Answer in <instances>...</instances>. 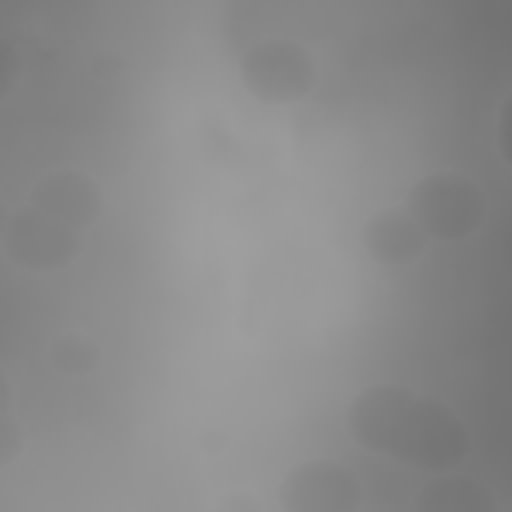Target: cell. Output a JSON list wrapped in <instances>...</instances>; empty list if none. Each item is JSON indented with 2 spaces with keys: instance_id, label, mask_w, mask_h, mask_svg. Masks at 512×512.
Masks as SVG:
<instances>
[{
  "instance_id": "6da1fadb",
  "label": "cell",
  "mask_w": 512,
  "mask_h": 512,
  "mask_svg": "<svg viewBox=\"0 0 512 512\" xmlns=\"http://www.w3.org/2000/svg\"><path fill=\"white\" fill-rule=\"evenodd\" d=\"M348 432L376 456L420 472H456L468 460L472 436L464 420L436 396L404 384H368L348 404Z\"/></svg>"
},
{
  "instance_id": "7a4b0ae2",
  "label": "cell",
  "mask_w": 512,
  "mask_h": 512,
  "mask_svg": "<svg viewBox=\"0 0 512 512\" xmlns=\"http://www.w3.org/2000/svg\"><path fill=\"white\" fill-rule=\"evenodd\" d=\"M404 208L412 212V220L424 228L428 240L456 244V240H468L472 232H480L488 200H484L480 184L464 172H428L408 188Z\"/></svg>"
},
{
  "instance_id": "3957f363",
  "label": "cell",
  "mask_w": 512,
  "mask_h": 512,
  "mask_svg": "<svg viewBox=\"0 0 512 512\" xmlns=\"http://www.w3.org/2000/svg\"><path fill=\"white\" fill-rule=\"evenodd\" d=\"M240 80L264 104H296L316 84V60L292 36H264L244 48Z\"/></svg>"
},
{
  "instance_id": "277c9868",
  "label": "cell",
  "mask_w": 512,
  "mask_h": 512,
  "mask_svg": "<svg viewBox=\"0 0 512 512\" xmlns=\"http://www.w3.org/2000/svg\"><path fill=\"white\" fill-rule=\"evenodd\" d=\"M0 248L24 272H60L80 256L84 232L24 200L16 212H8Z\"/></svg>"
},
{
  "instance_id": "5b68a950",
  "label": "cell",
  "mask_w": 512,
  "mask_h": 512,
  "mask_svg": "<svg viewBox=\"0 0 512 512\" xmlns=\"http://www.w3.org/2000/svg\"><path fill=\"white\" fill-rule=\"evenodd\" d=\"M276 504L284 512H356L360 480L340 460H304L284 476Z\"/></svg>"
},
{
  "instance_id": "8992f818",
  "label": "cell",
  "mask_w": 512,
  "mask_h": 512,
  "mask_svg": "<svg viewBox=\"0 0 512 512\" xmlns=\"http://www.w3.org/2000/svg\"><path fill=\"white\" fill-rule=\"evenodd\" d=\"M28 204L52 212L56 220H64L80 232H88L104 212V188L80 168H56V172H44L28 188Z\"/></svg>"
},
{
  "instance_id": "52a82bcc",
  "label": "cell",
  "mask_w": 512,
  "mask_h": 512,
  "mask_svg": "<svg viewBox=\"0 0 512 512\" xmlns=\"http://www.w3.org/2000/svg\"><path fill=\"white\" fill-rule=\"evenodd\" d=\"M364 248L376 264H388V268H400V264H412L420 252H424V228L412 220V212L400 204V208H384V212H372L364 220Z\"/></svg>"
},
{
  "instance_id": "ba28073f",
  "label": "cell",
  "mask_w": 512,
  "mask_h": 512,
  "mask_svg": "<svg viewBox=\"0 0 512 512\" xmlns=\"http://www.w3.org/2000/svg\"><path fill=\"white\" fill-rule=\"evenodd\" d=\"M416 508H424V512H492L496 496L480 480L440 472V480H428V488H420Z\"/></svg>"
},
{
  "instance_id": "9c48e42d",
  "label": "cell",
  "mask_w": 512,
  "mask_h": 512,
  "mask_svg": "<svg viewBox=\"0 0 512 512\" xmlns=\"http://www.w3.org/2000/svg\"><path fill=\"white\" fill-rule=\"evenodd\" d=\"M48 364L60 376H88L100 364V344L84 332H64L48 344Z\"/></svg>"
},
{
  "instance_id": "30bf717a",
  "label": "cell",
  "mask_w": 512,
  "mask_h": 512,
  "mask_svg": "<svg viewBox=\"0 0 512 512\" xmlns=\"http://www.w3.org/2000/svg\"><path fill=\"white\" fill-rule=\"evenodd\" d=\"M20 448H24V428H20V420L12 416V408H8V388H4V412H0V468H8V464L20 456Z\"/></svg>"
},
{
  "instance_id": "8fae6325",
  "label": "cell",
  "mask_w": 512,
  "mask_h": 512,
  "mask_svg": "<svg viewBox=\"0 0 512 512\" xmlns=\"http://www.w3.org/2000/svg\"><path fill=\"white\" fill-rule=\"evenodd\" d=\"M16 80H20V52L12 40H4L0 44V96H12Z\"/></svg>"
},
{
  "instance_id": "7c38bea8",
  "label": "cell",
  "mask_w": 512,
  "mask_h": 512,
  "mask_svg": "<svg viewBox=\"0 0 512 512\" xmlns=\"http://www.w3.org/2000/svg\"><path fill=\"white\" fill-rule=\"evenodd\" d=\"M496 144H500L504 164L512 168V88H508V96L500 104V116H496Z\"/></svg>"
}]
</instances>
